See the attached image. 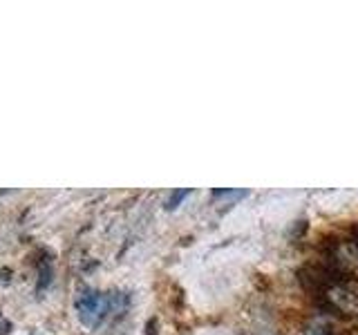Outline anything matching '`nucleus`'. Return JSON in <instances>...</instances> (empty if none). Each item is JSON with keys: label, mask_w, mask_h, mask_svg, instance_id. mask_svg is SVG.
<instances>
[{"label": "nucleus", "mask_w": 358, "mask_h": 335, "mask_svg": "<svg viewBox=\"0 0 358 335\" xmlns=\"http://www.w3.org/2000/svg\"><path fill=\"white\" fill-rule=\"evenodd\" d=\"M76 306H78V315H81V320L85 324H90V327H94V324L99 322V318H103L106 302L101 299L99 293H87L78 299Z\"/></svg>", "instance_id": "f257e3e1"}, {"label": "nucleus", "mask_w": 358, "mask_h": 335, "mask_svg": "<svg viewBox=\"0 0 358 335\" xmlns=\"http://www.w3.org/2000/svg\"><path fill=\"white\" fill-rule=\"evenodd\" d=\"M188 195V190H179V193H175L173 197H171V201H168V208H175L179 201H182L184 197Z\"/></svg>", "instance_id": "f03ea898"}]
</instances>
